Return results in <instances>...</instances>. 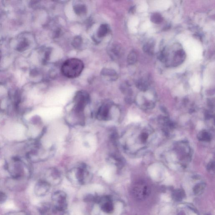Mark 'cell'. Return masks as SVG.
Wrapping results in <instances>:
<instances>
[{"mask_svg": "<svg viewBox=\"0 0 215 215\" xmlns=\"http://www.w3.org/2000/svg\"><path fill=\"white\" fill-rule=\"evenodd\" d=\"M153 130L150 126L134 124L128 126L119 138V143L126 153L138 157L145 154L155 139Z\"/></svg>", "mask_w": 215, "mask_h": 215, "instance_id": "1", "label": "cell"}, {"mask_svg": "<svg viewBox=\"0 0 215 215\" xmlns=\"http://www.w3.org/2000/svg\"><path fill=\"white\" fill-rule=\"evenodd\" d=\"M91 99L89 94L85 90L77 92L72 101L66 107L65 118L66 123L72 126H81L86 121V111Z\"/></svg>", "mask_w": 215, "mask_h": 215, "instance_id": "2", "label": "cell"}, {"mask_svg": "<svg viewBox=\"0 0 215 215\" xmlns=\"http://www.w3.org/2000/svg\"><path fill=\"white\" fill-rule=\"evenodd\" d=\"M166 153L168 154L167 161L176 162L184 166L190 161L192 156L190 148L185 142L175 143Z\"/></svg>", "mask_w": 215, "mask_h": 215, "instance_id": "3", "label": "cell"}, {"mask_svg": "<svg viewBox=\"0 0 215 215\" xmlns=\"http://www.w3.org/2000/svg\"><path fill=\"white\" fill-rule=\"evenodd\" d=\"M67 177L73 183L84 185L92 179V174L89 166L85 163L77 164L68 172Z\"/></svg>", "mask_w": 215, "mask_h": 215, "instance_id": "4", "label": "cell"}, {"mask_svg": "<svg viewBox=\"0 0 215 215\" xmlns=\"http://www.w3.org/2000/svg\"><path fill=\"white\" fill-rule=\"evenodd\" d=\"M120 111L118 106L113 102L105 101L100 105L95 113L96 119L101 122L116 120L119 117Z\"/></svg>", "mask_w": 215, "mask_h": 215, "instance_id": "5", "label": "cell"}, {"mask_svg": "<svg viewBox=\"0 0 215 215\" xmlns=\"http://www.w3.org/2000/svg\"><path fill=\"white\" fill-rule=\"evenodd\" d=\"M84 68L83 62L79 59H69L62 66L63 75L69 78H74L80 76Z\"/></svg>", "mask_w": 215, "mask_h": 215, "instance_id": "6", "label": "cell"}, {"mask_svg": "<svg viewBox=\"0 0 215 215\" xmlns=\"http://www.w3.org/2000/svg\"><path fill=\"white\" fill-rule=\"evenodd\" d=\"M131 192L136 200L142 201L150 195L151 188L149 184L144 181H138L133 184Z\"/></svg>", "mask_w": 215, "mask_h": 215, "instance_id": "7", "label": "cell"}, {"mask_svg": "<svg viewBox=\"0 0 215 215\" xmlns=\"http://www.w3.org/2000/svg\"><path fill=\"white\" fill-rule=\"evenodd\" d=\"M52 200L55 210L62 211L67 208V196L63 191L55 192L52 196Z\"/></svg>", "mask_w": 215, "mask_h": 215, "instance_id": "8", "label": "cell"}, {"mask_svg": "<svg viewBox=\"0 0 215 215\" xmlns=\"http://www.w3.org/2000/svg\"><path fill=\"white\" fill-rule=\"evenodd\" d=\"M45 180L51 184H58L62 180V174L59 170L55 168H48L45 173Z\"/></svg>", "mask_w": 215, "mask_h": 215, "instance_id": "9", "label": "cell"}, {"mask_svg": "<svg viewBox=\"0 0 215 215\" xmlns=\"http://www.w3.org/2000/svg\"><path fill=\"white\" fill-rule=\"evenodd\" d=\"M51 184L45 180H40L37 182L34 187L35 194L38 197H43L48 193Z\"/></svg>", "mask_w": 215, "mask_h": 215, "instance_id": "10", "label": "cell"}, {"mask_svg": "<svg viewBox=\"0 0 215 215\" xmlns=\"http://www.w3.org/2000/svg\"><path fill=\"white\" fill-rule=\"evenodd\" d=\"M98 203L101 204L103 211L106 213H111L114 210V207L111 199L108 196L100 197Z\"/></svg>", "mask_w": 215, "mask_h": 215, "instance_id": "11", "label": "cell"}, {"mask_svg": "<svg viewBox=\"0 0 215 215\" xmlns=\"http://www.w3.org/2000/svg\"><path fill=\"white\" fill-rule=\"evenodd\" d=\"M38 210L41 215H49L54 211V209L49 203H43L38 207Z\"/></svg>", "mask_w": 215, "mask_h": 215, "instance_id": "12", "label": "cell"}, {"mask_svg": "<svg viewBox=\"0 0 215 215\" xmlns=\"http://www.w3.org/2000/svg\"><path fill=\"white\" fill-rule=\"evenodd\" d=\"M185 58V53L182 49L176 51L174 57V66L181 64L184 61Z\"/></svg>", "mask_w": 215, "mask_h": 215, "instance_id": "13", "label": "cell"}, {"mask_svg": "<svg viewBox=\"0 0 215 215\" xmlns=\"http://www.w3.org/2000/svg\"><path fill=\"white\" fill-rule=\"evenodd\" d=\"M154 43L153 40H150L144 45L143 50L149 55H152L154 51Z\"/></svg>", "mask_w": 215, "mask_h": 215, "instance_id": "14", "label": "cell"}, {"mask_svg": "<svg viewBox=\"0 0 215 215\" xmlns=\"http://www.w3.org/2000/svg\"><path fill=\"white\" fill-rule=\"evenodd\" d=\"M108 30H109V28H108V27L107 25H102L99 27L98 33H97L98 37H99L100 38H101L104 37L108 33Z\"/></svg>", "mask_w": 215, "mask_h": 215, "instance_id": "15", "label": "cell"}, {"mask_svg": "<svg viewBox=\"0 0 215 215\" xmlns=\"http://www.w3.org/2000/svg\"><path fill=\"white\" fill-rule=\"evenodd\" d=\"M74 9L76 13L79 15H83L86 13V7L83 4H76L74 6Z\"/></svg>", "mask_w": 215, "mask_h": 215, "instance_id": "16", "label": "cell"}, {"mask_svg": "<svg viewBox=\"0 0 215 215\" xmlns=\"http://www.w3.org/2000/svg\"><path fill=\"white\" fill-rule=\"evenodd\" d=\"M136 85L138 89L142 91H146L148 89V84L144 80H139L138 81H137Z\"/></svg>", "mask_w": 215, "mask_h": 215, "instance_id": "17", "label": "cell"}, {"mask_svg": "<svg viewBox=\"0 0 215 215\" xmlns=\"http://www.w3.org/2000/svg\"><path fill=\"white\" fill-rule=\"evenodd\" d=\"M150 20L155 24H160L162 22L163 18L161 14L158 13H153L150 17Z\"/></svg>", "mask_w": 215, "mask_h": 215, "instance_id": "18", "label": "cell"}, {"mask_svg": "<svg viewBox=\"0 0 215 215\" xmlns=\"http://www.w3.org/2000/svg\"><path fill=\"white\" fill-rule=\"evenodd\" d=\"M137 60L136 53L134 51L131 52L128 55L127 62L130 65H134Z\"/></svg>", "mask_w": 215, "mask_h": 215, "instance_id": "19", "label": "cell"}, {"mask_svg": "<svg viewBox=\"0 0 215 215\" xmlns=\"http://www.w3.org/2000/svg\"><path fill=\"white\" fill-rule=\"evenodd\" d=\"M184 196V192L181 190H176L173 193V198L176 201H181Z\"/></svg>", "mask_w": 215, "mask_h": 215, "instance_id": "20", "label": "cell"}, {"mask_svg": "<svg viewBox=\"0 0 215 215\" xmlns=\"http://www.w3.org/2000/svg\"><path fill=\"white\" fill-rule=\"evenodd\" d=\"M102 72L103 75L113 77V78L114 79V80H116L118 78L117 73L114 70L106 69L104 70H103Z\"/></svg>", "mask_w": 215, "mask_h": 215, "instance_id": "21", "label": "cell"}, {"mask_svg": "<svg viewBox=\"0 0 215 215\" xmlns=\"http://www.w3.org/2000/svg\"><path fill=\"white\" fill-rule=\"evenodd\" d=\"M205 187V184L203 183H200L196 185L193 189L194 194H201L203 192Z\"/></svg>", "mask_w": 215, "mask_h": 215, "instance_id": "22", "label": "cell"}, {"mask_svg": "<svg viewBox=\"0 0 215 215\" xmlns=\"http://www.w3.org/2000/svg\"><path fill=\"white\" fill-rule=\"evenodd\" d=\"M198 138L200 140L204 141H209L211 139V135L207 132H202L199 134Z\"/></svg>", "mask_w": 215, "mask_h": 215, "instance_id": "23", "label": "cell"}, {"mask_svg": "<svg viewBox=\"0 0 215 215\" xmlns=\"http://www.w3.org/2000/svg\"><path fill=\"white\" fill-rule=\"evenodd\" d=\"M7 199V196L5 192L0 191V204L4 203L6 201Z\"/></svg>", "mask_w": 215, "mask_h": 215, "instance_id": "24", "label": "cell"}, {"mask_svg": "<svg viewBox=\"0 0 215 215\" xmlns=\"http://www.w3.org/2000/svg\"><path fill=\"white\" fill-rule=\"evenodd\" d=\"M81 39L80 37H76L73 40V45L74 47H80L81 44Z\"/></svg>", "mask_w": 215, "mask_h": 215, "instance_id": "25", "label": "cell"}, {"mask_svg": "<svg viewBox=\"0 0 215 215\" xmlns=\"http://www.w3.org/2000/svg\"><path fill=\"white\" fill-rule=\"evenodd\" d=\"M158 58L162 62H165L167 60V56L164 52L162 51L158 56Z\"/></svg>", "mask_w": 215, "mask_h": 215, "instance_id": "26", "label": "cell"}, {"mask_svg": "<svg viewBox=\"0 0 215 215\" xmlns=\"http://www.w3.org/2000/svg\"><path fill=\"white\" fill-rule=\"evenodd\" d=\"M6 215H28V214L25 211H17L8 213Z\"/></svg>", "mask_w": 215, "mask_h": 215, "instance_id": "27", "label": "cell"}, {"mask_svg": "<svg viewBox=\"0 0 215 215\" xmlns=\"http://www.w3.org/2000/svg\"><path fill=\"white\" fill-rule=\"evenodd\" d=\"M0 57H1V56H0Z\"/></svg>", "mask_w": 215, "mask_h": 215, "instance_id": "28", "label": "cell"}]
</instances>
